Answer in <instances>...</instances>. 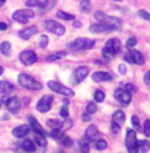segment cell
Here are the masks:
<instances>
[{
	"instance_id": "obj_14",
	"label": "cell",
	"mask_w": 150,
	"mask_h": 153,
	"mask_svg": "<svg viewBox=\"0 0 150 153\" xmlns=\"http://www.w3.org/2000/svg\"><path fill=\"white\" fill-rule=\"evenodd\" d=\"M5 107H7V109L10 111L11 113H17L20 107H21V102H20V100L17 97H10L5 101Z\"/></svg>"
},
{
	"instance_id": "obj_32",
	"label": "cell",
	"mask_w": 150,
	"mask_h": 153,
	"mask_svg": "<svg viewBox=\"0 0 150 153\" xmlns=\"http://www.w3.org/2000/svg\"><path fill=\"white\" fill-rule=\"evenodd\" d=\"M57 16L60 17V19H64V20H73V19H75V16H73V15L67 13V12H64V11H58Z\"/></svg>"
},
{
	"instance_id": "obj_2",
	"label": "cell",
	"mask_w": 150,
	"mask_h": 153,
	"mask_svg": "<svg viewBox=\"0 0 150 153\" xmlns=\"http://www.w3.org/2000/svg\"><path fill=\"white\" fill-rule=\"evenodd\" d=\"M95 40L92 39H85V37H78V39L73 40L68 44V49L70 52H81L86 51V49H92L95 47Z\"/></svg>"
},
{
	"instance_id": "obj_6",
	"label": "cell",
	"mask_w": 150,
	"mask_h": 153,
	"mask_svg": "<svg viewBox=\"0 0 150 153\" xmlns=\"http://www.w3.org/2000/svg\"><path fill=\"white\" fill-rule=\"evenodd\" d=\"M35 17V12L32 10H17L12 13V19L17 23H21V24H25L28 23L29 19H33Z\"/></svg>"
},
{
	"instance_id": "obj_9",
	"label": "cell",
	"mask_w": 150,
	"mask_h": 153,
	"mask_svg": "<svg viewBox=\"0 0 150 153\" xmlns=\"http://www.w3.org/2000/svg\"><path fill=\"white\" fill-rule=\"evenodd\" d=\"M123 60H125L126 63L137 64V65H142V64L145 63V59H143L142 53H141V52H138V51H134V49L123 55Z\"/></svg>"
},
{
	"instance_id": "obj_49",
	"label": "cell",
	"mask_w": 150,
	"mask_h": 153,
	"mask_svg": "<svg viewBox=\"0 0 150 153\" xmlns=\"http://www.w3.org/2000/svg\"><path fill=\"white\" fill-rule=\"evenodd\" d=\"M8 28V25L5 24V23H3V22H0V31H5V29Z\"/></svg>"
},
{
	"instance_id": "obj_7",
	"label": "cell",
	"mask_w": 150,
	"mask_h": 153,
	"mask_svg": "<svg viewBox=\"0 0 150 153\" xmlns=\"http://www.w3.org/2000/svg\"><path fill=\"white\" fill-rule=\"evenodd\" d=\"M48 88L51 91H53L55 93H58V95H63V96H68V97H72L73 95H75V92H73L70 88H67L64 87V85H61L60 83H57V81H48Z\"/></svg>"
},
{
	"instance_id": "obj_35",
	"label": "cell",
	"mask_w": 150,
	"mask_h": 153,
	"mask_svg": "<svg viewBox=\"0 0 150 153\" xmlns=\"http://www.w3.org/2000/svg\"><path fill=\"white\" fill-rule=\"evenodd\" d=\"M35 140L37 141V144L41 146H45L47 145V140H45V136H43V134H37L36 133V136H35Z\"/></svg>"
},
{
	"instance_id": "obj_19",
	"label": "cell",
	"mask_w": 150,
	"mask_h": 153,
	"mask_svg": "<svg viewBox=\"0 0 150 153\" xmlns=\"http://www.w3.org/2000/svg\"><path fill=\"white\" fill-rule=\"evenodd\" d=\"M36 32H37V27L32 25V27H27V28L21 29V31H19V36L21 37L23 40H28V39H31Z\"/></svg>"
},
{
	"instance_id": "obj_29",
	"label": "cell",
	"mask_w": 150,
	"mask_h": 153,
	"mask_svg": "<svg viewBox=\"0 0 150 153\" xmlns=\"http://www.w3.org/2000/svg\"><path fill=\"white\" fill-rule=\"evenodd\" d=\"M47 125L51 126V128H61L63 126V121H60L57 119H49L47 121Z\"/></svg>"
},
{
	"instance_id": "obj_47",
	"label": "cell",
	"mask_w": 150,
	"mask_h": 153,
	"mask_svg": "<svg viewBox=\"0 0 150 153\" xmlns=\"http://www.w3.org/2000/svg\"><path fill=\"white\" fill-rule=\"evenodd\" d=\"M143 81H145L146 85H150V71L145 75V77H143Z\"/></svg>"
},
{
	"instance_id": "obj_16",
	"label": "cell",
	"mask_w": 150,
	"mask_h": 153,
	"mask_svg": "<svg viewBox=\"0 0 150 153\" xmlns=\"http://www.w3.org/2000/svg\"><path fill=\"white\" fill-rule=\"evenodd\" d=\"M28 120H29V128H31L32 131L36 132L37 134H43V136H45V132H44V128L39 124V121H37V120L35 119L33 116H31V114H29V116H28Z\"/></svg>"
},
{
	"instance_id": "obj_39",
	"label": "cell",
	"mask_w": 150,
	"mask_h": 153,
	"mask_svg": "<svg viewBox=\"0 0 150 153\" xmlns=\"http://www.w3.org/2000/svg\"><path fill=\"white\" fill-rule=\"evenodd\" d=\"M78 144H80V149H81V152L86 153L88 151H89V144H88L85 140H81Z\"/></svg>"
},
{
	"instance_id": "obj_10",
	"label": "cell",
	"mask_w": 150,
	"mask_h": 153,
	"mask_svg": "<svg viewBox=\"0 0 150 153\" xmlns=\"http://www.w3.org/2000/svg\"><path fill=\"white\" fill-rule=\"evenodd\" d=\"M114 97L121 102L122 107H126V105L130 104L132 101V93L126 89H121V88H117L116 92H114Z\"/></svg>"
},
{
	"instance_id": "obj_52",
	"label": "cell",
	"mask_w": 150,
	"mask_h": 153,
	"mask_svg": "<svg viewBox=\"0 0 150 153\" xmlns=\"http://www.w3.org/2000/svg\"><path fill=\"white\" fill-rule=\"evenodd\" d=\"M63 102H64V105H68V104H69L68 100H63Z\"/></svg>"
},
{
	"instance_id": "obj_44",
	"label": "cell",
	"mask_w": 150,
	"mask_h": 153,
	"mask_svg": "<svg viewBox=\"0 0 150 153\" xmlns=\"http://www.w3.org/2000/svg\"><path fill=\"white\" fill-rule=\"evenodd\" d=\"M60 114H61V117H64V119H67V117L69 116V112H68V108H67V105H65V107L61 108Z\"/></svg>"
},
{
	"instance_id": "obj_13",
	"label": "cell",
	"mask_w": 150,
	"mask_h": 153,
	"mask_svg": "<svg viewBox=\"0 0 150 153\" xmlns=\"http://www.w3.org/2000/svg\"><path fill=\"white\" fill-rule=\"evenodd\" d=\"M88 73H89V68L88 67H78V68H76L75 73H73V80L72 83L73 84H80L84 79H86Z\"/></svg>"
},
{
	"instance_id": "obj_48",
	"label": "cell",
	"mask_w": 150,
	"mask_h": 153,
	"mask_svg": "<svg viewBox=\"0 0 150 153\" xmlns=\"http://www.w3.org/2000/svg\"><path fill=\"white\" fill-rule=\"evenodd\" d=\"M82 120H84V121H90V114L85 112V113L82 114Z\"/></svg>"
},
{
	"instance_id": "obj_50",
	"label": "cell",
	"mask_w": 150,
	"mask_h": 153,
	"mask_svg": "<svg viewBox=\"0 0 150 153\" xmlns=\"http://www.w3.org/2000/svg\"><path fill=\"white\" fill-rule=\"evenodd\" d=\"M73 25H75V27H77V28H80L81 27V23L80 22H75V23H73Z\"/></svg>"
},
{
	"instance_id": "obj_23",
	"label": "cell",
	"mask_w": 150,
	"mask_h": 153,
	"mask_svg": "<svg viewBox=\"0 0 150 153\" xmlns=\"http://www.w3.org/2000/svg\"><path fill=\"white\" fill-rule=\"evenodd\" d=\"M112 119H113L114 123H117L118 125H122L123 123H125V113H123L122 111H116L113 113V116H112Z\"/></svg>"
},
{
	"instance_id": "obj_27",
	"label": "cell",
	"mask_w": 150,
	"mask_h": 153,
	"mask_svg": "<svg viewBox=\"0 0 150 153\" xmlns=\"http://www.w3.org/2000/svg\"><path fill=\"white\" fill-rule=\"evenodd\" d=\"M65 55H67V52H65V51L56 52V53L49 55L48 57H47V61H56V60H60V59H61V57H64Z\"/></svg>"
},
{
	"instance_id": "obj_17",
	"label": "cell",
	"mask_w": 150,
	"mask_h": 153,
	"mask_svg": "<svg viewBox=\"0 0 150 153\" xmlns=\"http://www.w3.org/2000/svg\"><path fill=\"white\" fill-rule=\"evenodd\" d=\"M29 132H31V128L28 125H19L12 131V134L17 139H23V137L27 136Z\"/></svg>"
},
{
	"instance_id": "obj_5",
	"label": "cell",
	"mask_w": 150,
	"mask_h": 153,
	"mask_svg": "<svg viewBox=\"0 0 150 153\" xmlns=\"http://www.w3.org/2000/svg\"><path fill=\"white\" fill-rule=\"evenodd\" d=\"M125 146H126V149L132 153L138 152V140H137V133L134 129H128V131H126Z\"/></svg>"
},
{
	"instance_id": "obj_18",
	"label": "cell",
	"mask_w": 150,
	"mask_h": 153,
	"mask_svg": "<svg viewBox=\"0 0 150 153\" xmlns=\"http://www.w3.org/2000/svg\"><path fill=\"white\" fill-rule=\"evenodd\" d=\"M93 81H97V83H102V81H112V76L108 72H104V71H98V72H95L92 75Z\"/></svg>"
},
{
	"instance_id": "obj_15",
	"label": "cell",
	"mask_w": 150,
	"mask_h": 153,
	"mask_svg": "<svg viewBox=\"0 0 150 153\" xmlns=\"http://www.w3.org/2000/svg\"><path fill=\"white\" fill-rule=\"evenodd\" d=\"M90 32H93V33H108V32H113V28L105 24V23L98 22L97 24L90 25Z\"/></svg>"
},
{
	"instance_id": "obj_20",
	"label": "cell",
	"mask_w": 150,
	"mask_h": 153,
	"mask_svg": "<svg viewBox=\"0 0 150 153\" xmlns=\"http://www.w3.org/2000/svg\"><path fill=\"white\" fill-rule=\"evenodd\" d=\"M97 136H98V129H97V126L96 125L88 126L86 131H85V139L88 141H92V140H95Z\"/></svg>"
},
{
	"instance_id": "obj_3",
	"label": "cell",
	"mask_w": 150,
	"mask_h": 153,
	"mask_svg": "<svg viewBox=\"0 0 150 153\" xmlns=\"http://www.w3.org/2000/svg\"><path fill=\"white\" fill-rule=\"evenodd\" d=\"M17 81L21 85L23 88L29 91H40L43 89V84L40 81H37L36 79H33L32 76L27 75V73H20L19 77H17Z\"/></svg>"
},
{
	"instance_id": "obj_22",
	"label": "cell",
	"mask_w": 150,
	"mask_h": 153,
	"mask_svg": "<svg viewBox=\"0 0 150 153\" xmlns=\"http://www.w3.org/2000/svg\"><path fill=\"white\" fill-rule=\"evenodd\" d=\"M48 0H27V7L32 8V7H39L41 10H45V5L48 4Z\"/></svg>"
},
{
	"instance_id": "obj_4",
	"label": "cell",
	"mask_w": 150,
	"mask_h": 153,
	"mask_svg": "<svg viewBox=\"0 0 150 153\" xmlns=\"http://www.w3.org/2000/svg\"><path fill=\"white\" fill-rule=\"evenodd\" d=\"M121 49V42L118 39H109L105 44V48L102 49V56L106 60H112Z\"/></svg>"
},
{
	"instance_id": "obj_33",
	"label": "cell",
	"mask_w": 150,
	"mask_h": 153,
	"mask_svg": "<svg viewBox=\"0 0 150 153\" xmlns=\"http://www.w3.org/2000/svg\"><path fill=\"white\" fill-rule=\"evenodd\" d=\"M98 111L97 109V105L95 104V102H89V104L86 105V113H89V114H93V113H96V112Z\"/></svg>"
},
{
	"instance_id": "obj_36",
	"label": "cell",
	"mask_w": 150,
	"mask_h": 153,
	"mask_svg": "<svg viewBox=\"0 0 150 153\" xmlns=\"http://www.w3.org/2000/svg\"><path fill=\"white\" fill-rule=\"evenodd\" d=\"M48 43H49V39H48V36H41L40 37V42H39V47L40 48H47L48 47Z\"/></svg>"
},
{
	"instance_id": "obj_1",
	"label": "cell",
	"mask_w": 150,
	"mask_h": 153,
	"mask_svg": "<svg viewBox=\"0 0 150 153\" xmlns=\"http://www.w3.org/2000/svg\"><path fill=\"white\" fill-rule=\"evenodd\" d=\"M93 16H95V19L97 22L105 23V24H108L109 27H112L113 31H121L122 29V20L118 19V17L108 16V15H105L102 11H97V12H95Z\"/></svg>"
},
{
	"instance_id": "obj_11",
	"label": "cell",
	"mask_w": 150,
	"mask_h": 153,
	"mask_svg": "<svg viewBox=\"0 0 150 153\" xmlns=\"http://www.w3.org/2000/svg\"><path fill=\"white\" fill-rule=\"evenodd\" d=\"M52 102H53V97L49 95H45L43 96L36 104V109L41 112V113H45V112L51 111V107H52Z\"/></svg>"
},
{
	"instance_id": "obj_24",
	"label": "cell",
	"mask_w": 150,
	"mask_h": 153,
	"mask_svg": "<svg viewBox=\"0 0 150 153\" xmlns=\"http://www.w3.org/2000/svg\"><path fill=\"white\" fill-rule=\"evenodd\" d=\"M21 148L23 151H27V152H35L36 151V145H35L33 141L31 140H24L21 143Z\"/></svg>"
},
{
	"instance_id": "obj_25",
	"label": "cell",
	"mask_w": 150,
	"mask_h": 153,
	"mask_svg": "<svg viewBox=\"0 0 150 153\" xmlns=\"http://www.w3.org/2000/svg\"><path fill=\"white\" fill-rule=\"evenodd\" d=\"M51 137L53 140H61L64 137V132L60 128H52L51 131Z\"/></svg>"
},
{
	"instance_id": "obj_51",
	"label": "cell",
	"mask_w": 150,
	"mask_h": 153,
	"mask_svg": "<svg viewBox=\"0 0 150 153\" xmlns=\"http://www.w3.org/2000/svg\"><path fill=\"white\" fill-rule=\"evenodd\" d=\"M4 4H5V0H0V7H3Z\"/></svg>"
},
{
	"instance_id": "obj_43",
	"label": "cell",
	"mask_w": 150,
	"mask_h": 153,
	"mask_svg": "<svg viewBox=\"0 0 150 153\" xmlns=\"http://www.w3.org/2000/svg\"><path fill=\"white\" fill-rule=\"evenodd\" d=\"M61 144H63L64 146H72V140H70L69 137H65V136H64L63 139H61Z\"/></svg>"
},
{
	"instance_id": "obj_37",
	"label": "cell",
	"mask_w": 150,
	"mask_h": 153,
	"mask_svg": "<svg viewBox=\"0 0 150 153\" xmlns=\"http://www.w3.org/2000/svg\"><path fill=\"white\" fill-rule=\"evenodd\" d=\"M143 133L146 137H150V120H146L143 124Z\"/></svg>"
},
{
	"instance_id": "obj_21",
	"label": "cell",
	"mask_w": 150,
	"mask_h": 153,
	"mask_svg": "<svg viewBox=\"0 0 150 153\" xmlns=\"http://www.w3.org/2000/svg\"><path fill=\"white\" fill-rule=\"evenodd\" d=\"M13 91H15V87L12 83L5 81V80L0 81V93H1V95H8V93L13 92Z\"/></svg>"
},
{
	"instance_id": "obj_45",
	"label": "cell",
	"mask_w": 150,
	"mask_h": 153,
	"mask_svg": "<svg viewBox=\"0 0 150 153\" xmlns=\"http://www.w3.org/2000/svg\"><path fill=\"white\" fill-rule=\"evenodd\" d=\"M125 89L126 91H129V92H136V87H134V85L133 84H126L125 85Z\"/></svg>"
},
{
	"instance_id": "obj_38",
	"label": "cell",
	"mask_w": 150,
	"mask_h": 153,
	"mask_svg": "<svg viewBox=\"0 0 150 153\" xmlns=\"http://www.w3.org/2000/svg\"><path fill=\"white\" fill-rule=\"evenodd\" d=\"M132 124H133L134 129H137V131H140V129H141V125H140V119H138L137 116H132Z\"/></svg>"
},
{
	"instance_id": "obj_40",
	"label": "cell",
	"mask_w": 150,
	"mask_h": 153,
	"mask_svg": "<svg viewBox=\"0 0 150 153\" xmlns=\"http://www.w3.org/2000/svg\"><path fill=\"white\" fill-rule=\"evenodd\" d=\"M138 15H140V17H142V19L149 20V22H150V15H149L148 11H145V10H140V11H138Z\"/></svg>"
},
{
	"instance_id": "obj_31",
	"label": "cell",
	"mask_w": 150,
	"mask_h": 153,
	"mask_svg": "<svg viewBox=\"0 0 150 153\" xmlns=\"http://www.w3.org/2000/svg\"><path fill=\"white\" fill-rule=\"evenodd\" d=\"M108 146V143L105 140H98L97 143L95 144V148L97 149V151H104L105 148Z\"/></svg>"
},
{
	"instance_id": "obj_28",
	"label": "cell",
	"mask_w": 150,
	"mask_h": 153,
	"mask_svg": "<svg viewBox=\"0 0 150 153\" xmlns=\"http://www.w3.org/2000/svg\"><path fill=\"white\" fill-rule=\"evenodd\" d=\"M0 52H1L4 56H10V52H11V44L8 42H4L0 44Z\"/></svg>"
},
{
	"instance_id": "obj_12",
	"label": "cell",
	"mask_w": 150,
	"mask_h": 153,
	"mask_svg": "<svg viewBox=\"0 0 150 153\" xmlns=\"http://www.w3.org/2000/svg\"><path fill=\"white\" fill-rule=\"evenodd\" d=\"M20 61L24 65H32L37 61V55L33 51H24L20 53Z\"/></svg>"
},
{
	"instance_id": "obj_54",
	"label": "cell",
	"mask_w": 150,
	"mask_h": 153,
	"mask_svg": "<svg viewBox=\"0 0 150 153\" xmlns=\"http://www.w3.org/2000/svg\"><path fill=\"white\" fill-rule=\"evenodd\" d=\"M1 105H3V100H1V97H0V108H1Z\"/></svg>"
},
{
	"instance_id": "obj_46",
	"label": "cell",
	"mask_w": 150,
	"mask_h": 153,
	"mask_svg": "<svg viewBox=\"0 0 150 153\" xmlns=\"http://www.w3.org/2000/svg\"><path fill=\"white\" fill-rule=\"evenodd\" d=\"M118 72H120V75H125L126 73V67L123 64H120L118 65Z\"/></svg>"
},
{
	"instance_id": "obj_53",
	"label": "cell",
	"mask_w": 150,
	"mask_h": 153,
	"mask_svg": "<svg viewBox=\"0 0 150 153\" xmlns=\"http://www.w3.org/2000/svg\"><path fill=\"white\" fill-rule=\"evenodd\" d=\"M3 72H4V68H3V67H0V75H1Z\"/></svg>"
},
{
	"instance_id": "obj_8",
	"label": "cell",
	"mask_w": 150,
	"mask_h": 153,
	"mask_svg": "<svg viewBox=\"0 0 150 153\" xmlns=\"http://www.w3.org/2000/svg\"><path fill=\"white\" fill-rule=\"evenodd\" d=\"M44 27H45L47 31L55 33L56 36H61V35L65 33V27L61 25L60 23L55 22V20H45L44 22Z\"/></svg>"
},
{
	"instance_id": "obj_55",
	"label": "cell",
	"mask_w": 150,
	"mask_h": 153,
	"mask_svg": "<svg viewBox=\"0 0 150 153\" xmlns=\"http://www.w3.org/2000/svg\"><path fill=\"white\" fill-rule=\"evenodd\" d=\"M113 1H122V0H113Z\"/></svg>"
},
{
	"instance_id": "obj_26",
	"label": "cell",
	"mask_w": 150,
	"mask_h": 153,
	"mask_svg": "<svg viewBox=\"0 0 150 153\" xmlns=\"http://www.w3.org/2000/svg\"><path fill=\"white\" fill-rule=\"evenodd\" d=\"M149 149H150V143L149 141H146V140H140L138 141V151L140 152L145 153V152H148Z\"/></svg>"
},
{
	"instance_id": "obj_30",
	"label": "cell",
	"mask_w": 150,
	"mask_h": 153,
	"mask_svg": "<svg viewBox=\"0 0 150 153\" xmlns=\"http://www.w3.org/2000/svg\"><path fill=\"white\" fill-rule=\"evenodd\" d=\"M90 8H92V5H90L89 0H82L81 4H80V10L82 11V12H89Z\"/></svg>"
},
{
	"instance_id": "obj_42",
	"label": "cell",
	"mask_w": 150,
	"mask_h": 153,
	"mask_svg": "<svg viewBox=\"0 0 150 153\" xmlns=\"http://www.w3.org/2000/svg\"><path fill=\"white\" fill-rule=\"evenodd\" d=\"M136 44H137V39H136V37H130V39L126 42V47H128V49H129V48H133Z\"/></svg>"
},
{
	"instance_id": "obj_34",
	"label": "cell",
	"mask_w": 150,
	"mask_h": 153,
	"mask_svg": "<svg viewBox=\"0 0 150 153\" xmlns=\"http://www.w3.org/2000/svg\"><path fill=\"white\" fill-rule=\"evenodd\" d=\"M95 100L97 102H102L105 100V93L102 91H96L95 92Z\"/></svg>"
},
{
	"instance_id": "obj_41",
	"label": "cell",
	"mask_w": 150,
	"mask_h": 153,
	"mask_svg": "<svg viewBox=\"0 0 150 153\" xmlns=\"http://www.w3.org/2000/svg\"><path fill=\"white\" fill-rule=\"evenodd\" d=\"M120 126H121V125H118V124H117V123L112 121V124H110V129H112V132H113L114 134L120 133Z\"/></svg>"
}]
</instances>
